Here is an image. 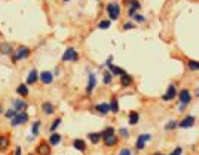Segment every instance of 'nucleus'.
<instances>
[{
    "label": "nucleus",
    "mask_w": 199,
    "mask_h": 155,
    "mask_svg": "<svg viewBox=\"0 0 199 155\" xmlns=\"http://www.w3.org/2000/svg\"><path fill=\"white\" fill-rule=\"evenodd\" d=\"M15 114H16L15 110H13V109H11V110H8V112L5 114V116H6V118H11V119H12V118L15 116Z\"/></svg>",
    "instance_id": "34"
},
{
    "label": "nucleus",
    "mask_w": 199,
    "mask_h": 155,
    "mask_svg": "<svg viewBox=\"0 0 199 155\" xmlns=\"http://www.w3.org/2000/svg\"><path fill=\"white\" fill-rule=\"evenodd\" d=\"M189 69L190 70H198L199 69V63L198 61H189Z\"/></svg>",
    "instance_id": "28"
},
{
    "label": "nucleus",
    "mask_w": 199,
    "mask_h": 155,
    "mask_svg": "<svg viewBox=\"0 0 199 155\" xmlns=\"http://www.w3.org/2000/svg\"><path fill=\"white\" fill-rule=\"evenodd\" d=\"M195 124V116H192V115H187L181 122H180V127L181 128H190L192 125Z\"/></svg>",
    "instance_id": "8"
},
{
    "label": "nucleus",
    "mask_w": 199,
    "mask_h": 155,
    "mask_svg": "<svg viewBox=\"0 0 199 155\" xmlns=\"http://www.w3.org/2000/svg\"><path fill=\"white\" fill-rule=\"evenodd\" d=\"M25 107H27V103L24 100H15L13 101V110L15 112H23Z\"/></svg>",
    "instance_id": "9"
},
{
    "label": "nucleus",
    "mask_w": 199,
    "mask_h": 155,
    "mask_svg": "<svg viewBox=\"0 0 199 155\" xmlns=\"http://www.w3.org/2000/svg\"><path fill=\"white\" fill-rule=\"evenodd\" d=\"M59 142H61V136H59V134H57V133L51 134V137H49V143H51L52 146H57Z\"/></svg>",
    "instance_id": "19"
},
{
    "label": "nucleus",
    "mask_w": 199,
    "mask_h": 155,
    "mask_svg": "<svg viewBox=\"0 0 199 155\" xmlns=\"http://www.w3.org/2000/svg\"><path fill=\"white\" fill-rule=\"evenodd\" d=\"M97 110H98L100 114L106 115V114L110 112V106H108L107 103H101V104H97Z\"/></svg>",
    "instance_id": "16"
},
{
    "label": "nucleus",
    "mask_w": 199,
    "mask_h": 155,
    "mask_svg": "<svg viewBox=\"0 0 199 155\" xmlns=\"http://www.w3.org/2000/svg\"><path fill=\"white\" fill-rule=\"evenodd\" d=\"M131 2V0H125V3H129Z\"/></svg>",
    "instance_id": "43"
},
{
    "label": "nucleus",
    "mask_w": 199,
    "mask_h": 155,
    "mask_svg": "<svg viewBox=\"0 0 199 155\" xmlns=\"http://www.w3.org/2000/svg\"><path fill=\"white\" fill-rule=\"evenodd\" d=\"M39 125H40V122H39V121H36V122L33 124V130H31V133H33L34 136H37V134H39Z\"/></svg>",
    "instance_id": "29"
},
{
    "label": "nucleus",
    "mask_w": 199,
    "mask_h": 155,
    "mask_svg": "<svg viewBox=\"0 0 199 155\" xmlns=\"http://www.w3.org/2000/svg\"><path fill=\"white\" fill-rule=\"evenodd\" d=\"M28 155H31V154H28Z\"/></svg>",
    "instance_id": "45"
},
{
    "label": "nucleus",
    "mask_w": 199,
    "mask_h": 155,
    "mask_svg": "<svg viewBox=\"0 0 199 155\" xmlns=\"http://www.w3.org/2000/svg\"><path fill=\"white\" fill-rule=\"evenodd\" d=\"M27 121H28V115L24 112V110L23 112H16L15 116L12 118V125L16 127V125H21V124H25Z\"/></svg>",
    "instance_id": "2"
},
{
    "label": "nucleus",
    "mask_w": 199,
    "mask_h": 155,
    "mask_svg": "<svg viewBox=\"0 0 199 155\" xmlns=\"http://www.w3.org/2000/svg\"><path fill=\"white\" fill-rule=\"evenodd\" d=\"M40 81H42L43 84H52L54 76H52V73H51V72H42V75H40Z\"/></svg>",
    "instance_id": "11"
},
{
    "label": "nucleus",
    "mask_w": 199,
    "mask_h": 155,
    "mask_svg": "<svg viewBox=\"0 0 199 155\" xmlns=\"http://www.w3.org/2000/svg\"><path fill=\"white\" fill-rule=\"evenodd\" d=\"M77 58V51L74 48H69L62 55V61H74Z\"/></svg>",
    "instance_id": "5"
},
{
    "label": "nucleus",
    "mask_w": 199,
    "mask_h": 155,
    "mask_svg": "<svg viewBox=\"0 0 199 155\" xmlns=\"http://www.w3.org/2000/svg\"><path fill=\"white\" fill-rule=\"evenodd\" d=\"M120 134H122L123 137H126V139H128V136H129V131H128L126 128H120Z\"/></svg>",
    "instance_id": "37"
},
{
    "label": "nucleus",
    "mask_w": 199,
    "mask_h": 155,
    "mask_svg": "<svg viewBox=\"0 0 199 155\" xmlns=\"http://www.w3.org/2000/svg\"><path fill=\"white\" fill-rule=\"evenodd\" d=\"M174 97H175V86H174V85H169L166 94L164 96V100H172Z\"/></svg>",
    "instance_id": "14"
},
{
    "label": "nucleus",
    "mask_w": 199,
    "mask_h": 155,
    "mask_svg": "<svg viewBox=\"0 0 199 155\" xmlns=\"http://www.w3.org/2000/svg\"><path fill=\"white\" fill-rule=\"evenodd\" d=\"M100 29H108L110 27V21H101V23L98 24Z\"/></svg>",
    "instance_id": "32"
},
{
    "label": "nucleus",
    "mask_w": 199,
    "mask_h": 155,
    "mask_svg": "<svg viewBox=\"0 0 199 155\" xmlns=\"http://www.w3.org/2000/svg\"><path fill=\"white\" fill-rule=\"evenodd\" d=\"M0 49H2V52H3V54H9V52H11V46H9V45H6V43H5V45H3L2 48H0Z\"/></svg>",
    "instance_id": "35"
},
{
    "label": "nucleus",
    "mask_w": 199,
    "mask_h": 155,
    "mask_svg": "<svg viewBox=\"0 0 199 155\" xmlns=\"http://www.w3.org/2000/svg\"><path fill=\"white\" fill-rule=\"evenodd\" d=\"M154 155H164L162 152H156V154H154Z\"/></svg>",
    "instance_id": "42"
},
{
    "label": "nucleus",
    "mask_w": 199,
    "mask_h": 155,
    "mask_svg": "<svg viewBox=\"0 0 199 155\" xmlns=\"http://www.w3.org/2000/svg\"><path fill=\"white\" fill-rule=\"evenodd\" d=\"M119 155H131V151L129 149H122Z\"/></svg>",
    "instance_id": "39"
},
{
    "label": "nucleus",
    "mask_w": 199,
    "mask_h": 155,
    "mask_svg": "<svg viewBox=\"0 0 199 155\" xmlns=\"http://www.w3.org/2000/svg\"><path fill=\"white\" fill-rule=\"evenodd\" d=\"M88 137H89V140H91L92 143H98V142L101 140V134H100V133H89V134H88Z\"/></svg>",
    "instance_id": "22"
},
{
    "label": "nucleus",
    "mask_w": 199,
    "mask_h": 155,
    "mask_svg": "<svg viewBox=\"0 0 199 155\" xmlns=\"http://www.w3.org/2000/svg\"><path fill=\"white\" fill-rule=\"evenodd\" d=\"M9 146V137L0 134V151H6Z\"/></svg>",
    "instance_id": "13"
},
{
    "label": "nucleus",
    "mask_w": 199,
    "mask_h": 155,
    "mask_svg": "<svg viewBox=\"0 0 199 155\" xmlns=\"http://www.w3.org/2000/svg\"><path fill=\"white\" fill-rule=\"evenodd\" d=\"M16 93L19 94V96H28V90H27V85H24V84H21V85H18V88H16Z\"/></svg>",
    "instance_id": "20"
},
{
    "label": "nucleus",
    "mask_w": 199,
    "mask_h": 155,
    "mask_svg": "<svg viewBox=\"0 0 199 155\" xmlns=\"http://www.w3.org/2000/svg\"><path fill=\"white\" fill-rule=\"evenodd\" d=\"M42 109H43V112H45L46 115H52L55 112V107L51 101H46V103H43L42 104Z\"/></svg>",
    "instance_id": "10"
},
{
    "label": "nucleus",
    "mask_w": 199,
    "mask_h": 155,
    "mask_svg": "<svg viewBox=\"0 0 199 155\" xmlns=\"http://www.w3.org/2000/svg\"><path fill=\"white\" fill-rule=\"evenodd\" d=\"M140 8H141L140 2H131V8H129V15H134V12H135L137 9H140Z\"/></svg>",
    "instance_id": "24"
},
{
    "label": "nucleus",
    "mask_w": 199,
    "mask_h": 155,
    "mask_svg": "<svg viewBox=\"0 0 199 155\" xmlns=\"http://www.w3.org/2000/svg\"><path fill=\"white\" fill-rule=\"evenodd\" d=\"M108 106H110V110H113L115 114L119 110V104H118V100H116V99H112V103H110Z\"/></svg>",
    "instance_id": "27"
},
{
    "label": "nucleus",
    "mask_w": 199,
    "mask_h": 155,
    "mask_svg": "<svg viewBox=\"0 0 199 155\" xmlns=\"http://www.w3.org/2000/svg\"><path fill=\"white\" fill-rule=\"evenodd\" d=\"M64 2H69V0H64Z\"/></svg>",
    "instance_id": "44"
},
{
    "label": "nucleus",
    "mask_w": 199,
    "mask_h": 155,
    "mask_svg": "<svg viewBox=\"0 0 199 155\" xmlns=\"http://www.w3.org/2000/svg\"><path fill=\"white\" fill-rule=\"evenodd\" d=\"M73 146L77 149V151H80V152H83V151H86V143L82 140V139H76L74 142H73Z\"/></svg>",
    "instance_id": "15"
},
{
    "label": "nucleus",
    "mask_w": 199,
    "mask_h": 155,
    "mask_svg": "<svg viewBox=\"0 0 199 155\" xmlns=\"http://www.w3.org/2000/svg\"><path fill=\"white\" fill-rule=\"evenodd\" d=\"M180 101H181V104H187L190 101V93H189V90H183L180 93Z\"/></svg>",
    "instance_id": "12"
},
{
    "label": "nucleus",
    "mask_w": 199,
    "mask_h": 155,
    "mask_svg": "<svg viewBox=\"0 0 199 155\" xmlns=\"http://www.w3.org/2000/svg\"><path fill=\"white\" fill-rule=\"evenodd\" d=\"M175 125H177V122H175V121H169V122H168V125H166V128H168V130H171V128H174Z\"/></svg>",
    "instance_id": "38"
},
{
    "label": "nucleus",
    "mask_w": 199,
    "mask_h": 155,
    "mask_svg": "<svg viewBox=\"0 0 199 155\" xmlns=\"http://www.w3.org/2000/svg\"><path fill=\"white\" fill-rule=\"evenodd\" d=\"M107 12H108L110 19H118L119 15H120V6H119V3H108L107 5Z\"/></svg>",
    "instance_id": "1"
},
{
    "label": "nucleus",
    "mask_w": 199,
    "mask_h": 155,
    "mask_svg": "<svg viewBox=\"0 0 199 155\" xmlns=\"http://www.w3.org/2000/svg\"><path fill=\"white\" fill-rule=\"evenodd\" d=\"M101 134V137L104 139V137H108V136H112V134H115V128H112V127H108V128H106L103 133H100Z\"/></svg>",
    "instance_id": "25"
},
{
    "label": "nucleus",
    "mask_w": 199,
    "mask_h": 155,
    "mask_svg": "<svg viewBox=\"0 0 199 155\" xmlns=\"http://www.w3.org/2000/svg\"><path fill=\"white\" fill-rule=\"evenodd\" d=\"M123 29H125V30H126V29H134V24L126 23V24H123Z\"/></svg>",
    "instance_id": "40"
},
{
    "label": "nucleus",
    "mask_w": 199,
    "mask_h": 155,
    "mask_svg": "<svg viewBox=\"0 0 199 155\" xmlns=\"http://www.w3.org/2000/svg\"><path fill=\"white\" fill-rule=\"evenodd\" d=\"M120 82H122V85L123 86H128V85H131V82H132V79H131V76L129 75H122V79H120Z\"/></svg>",
    "instance_id": "26"
},
{
    "label": "nucleus",
    "mask_w": 199,
    "mask_h": 155,
    "mask_svg": "<svg viewBox=\"0 0 199 155\" xmlns=\"http://www.w3.org/2000/svg\"><path fill=\"white\" fill-rule=\"evenodd\" d=\"M150 140H152V134H141V136H138V139H137V143H135L137 149H138V151L144 149L146 143H147V142H150Z\"/></svg>",
    "instance_id": "3"
},
{
    "label": "nucleus",
    "mask_w": 199,
    "mask_h": 155,
    "mask_svg": "<svg viewBox=\"0 0 199 155\" xmlns=\"http://www.w3.org/2000/svg\"><path fill=\"white\" fill-rule=\"evenodd\" d=\"M30 55V49L27 46H23V48H18L16 51V55H15V60H24Z\"/></svg>",
    "instance_id": "6"
},
{
    "label": "nucleus",
    "mask_w": 199,
    "mask_h": 155,
    "mask_svg": "<svg viewBox=\"0 0 199 155\" xmlns=\"http://www.w3.org/2000/svg\"><path fill=\"white\" fill-rule=\"evenodd\" d=\"M104 143H106L107 146H115V145L118 143V137H116L115 134L108 136V137H104Z\"/></svg>",
    "instance_id": "18"
},
{
    "label": "nucleus",
    "mask_w": 199,
    "mask_h": 155,
    "mask_svg": "<svg viewBox=\"0 0 199 155\" xmlns=\"http://www.w3.org/2000/svg\"><path fill=\"white\" fill-rule=\"evenodd\" d=\"M37 81V72L33 69L30 73H28V76H27V84H34Z\"/></svg>",
    "instance_id": "21"
},
{
    "label": "nucleus",
    "mask_w": 199,
    "mask_h": 155,
    "mask_svg": "<svg viewBox=\"0 0 199 155\" xmlns=\"http://www.w3.org/2000/svg\"><path fill=\"white\" fill-rule=\"evenodd\" d=\"M181 152H183V151H181V148H175L169 155H181Z\"/></svg>",
    "instance_id": "36"
},
{
    "label": "nucleus",
    "mask_w": 199,
    "mask_h": 155,
    "mask_svg": "<svg viewBox=\"0 0 199 155\" xmlns=\"http://www.w3.org/2000/svg\"><path fill=\"white\" fill-rule=\"evenodd\" d=\"M107 66H108V69H110V73H112V75H125V72L122 70V69H119L118 67V66H115V64H112V60H107Z\"/></svg>",
    "instance_id": "7"
},
{
    "label": "nucleus",
    "mask_w": 199,
    "mask_h": 155,
    "mask_svg": "<svg viewBox=\"0 0 199 155\" xmlns=\"http://www.w3.org/2000/svg\"><path fill=\"white\" fill-rule=\"evenodd\" d=\"M112 79H113V78H112V73H108V72H106V73H104V84H107V85H108L110 82H112Z\"/></svg>",
    "instance_id": "30"
},
{
    "label": "nucleus",
    "mask_w": 199,
    "mask_h": 155,
    "mask_svg": "<svg viewBox=\"0 0 199 155\" xmlns=\"http://www.w3.org/2000/svg\"><path fill=\"white\" fill-rule=\"evenodd\" d=\"M61 124V118H58V119H55L54 122H52V125H51V131H55V128L58 127Z\"/></svg>",
    "instance_id": "31"
},
{
    "label": "nucleus",
    "mask_w": 199,
    "mask_h": 155,
    "mask_svg": "<svg viewBox=\"0 0 199 155\" xmlns=\"http://www.w3.org/2000/svg\"><path fill=\"white\" fill-rule=\"evenodd\" d=\"M95 84H97V78H95V75H89V82H88V88H86V91H88V93H91V91L94 90Z\"/></svg>",
    "instance_id": "17"
},
{
    "label": "nucleus",
    "mask_w": 199,
    "mask_h": 155,
    "mask_svg": "<svg viewBox=\"0 0 199 155\" xmlns=\"http://www.w3.org/2000/svg\"><path fill=\"white\" fill-rule=\"evenodd\" d=\"M13 155H21V148H16L15 149V154Z\"/></svg>",
    "instance_id": "41"
},
{
    "label": "nucleus",
    "mask_w": 199,
    "mask_h": 155,
    "mask_svg": "<svg viewBox=\"0 0 199 155\" xmlns=\"http://www.w3.org/2000/svg\"><path fill=\"white\" fill-rule=\"evenodd\" d=\"M138 119H140V115H138L137 112H132V114H129V124H131V125L137 124V122H138Z\"/></svg>",
    "instance_id": "23"
},
{
    "label": "nucleus",
    "mask_w": 199,
    "mask_h": 155,
    "mask_svg": "<svg viewBox=\"0 0 199 155\" xmlns=\"http://www.w3.org/2000/svg\"><path fill=\"white\" fill-rule=\"evenodd\" d=\"M134 19L137 21V23H144V21H146V18H144L143 15H138V14L134 15Z\"/></svg>",
    "instance_id": "33"
},
{
    "label": "nucleus",
    "mask_w": 199,
    "mask_h": 155,
    "mask_svg": "<svg viewBox=\"0 0 199 155\" xmlns=\"http://www.w3.org/2000/svg\"><path fill=\"white\" fill-rule=\"evenodd\" d=\"M37 154L39 155H51V146L46 143V142H40L36 148Z\"/></svg>",
    "instance_id": "4"
}]
</instances>
